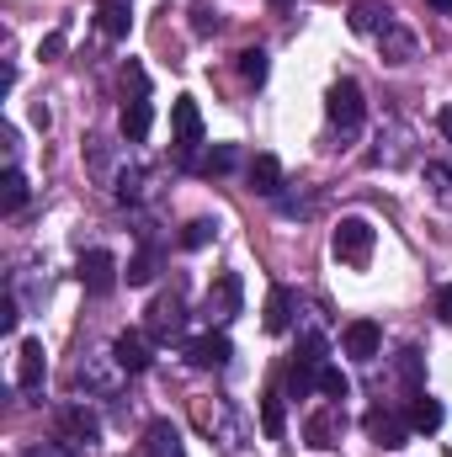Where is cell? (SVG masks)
<instances>
[{"mask_svg": "<svg viewBox=\"0 0 452 457\" xmlns=\"http://www.w3.org/2000/svg\"><path fill=\"white\" fill-rule=\"evenodd\" d=\"M16 325H21V309H16V298H0V330L11 336Z\"/></svg>", "mask_w": 452, "mask_h": 457, "instance_id": "836d02e7", "label": "cell"}, {"mask_svg": "<svg viewBox=\"0 0 452 457\" xmlns=\"http://www.w3.org/2000/svg\"><path fill=\"white\" fill-rule=\"evenodd\" d=\"M113 361L122 367V372H149L155 345H149V336H144V330H122V336L113 341Z\"/></svg>", "mask_w": 452, "mask_h": 457, "instance_id": "8fae6325", "label": "cell"}, {"mask_svg": "<svg viewBox=\"0 0 452 457\" xmlns=\"http://www.w3.org/2000/svg\"><path fill=\"white\" fill-rule=\"evenodd\" d=\"M181 325H187V309H181V298H176V293L149 303V336H155V341H176V336H181Z\"/></svg>", "mask_w": 452, "mask_h": 457, "instance_id": "4fadbf2b", "label": "cell"}, {"mask_svg": "<svg viewBox=\"0 0 452 457\" xmlns=\"http://www.w3.org/2000/svg\"><path fill=\"white\" fill-rule=\"evenodd\" d=\"M405 415H410V426H415V431H442V420H448V415H442V404H437L426 388H421V394H410V410H405Z\"/></svg>", "mask_w": 452, "mask_h": 457, "instance_id": "7402d4cb", "label": "cell"}, {"mask_svg": "<svg viewBox=\"0 0 452 457\" xmlns=\"http://www.w3.org/2000/svg\"><path fill=\"white\" fill-rule=\"evenodd\" d=\"M75 277H80V287H86L91 298H107V293L117 287V277H122V266H117L113 250H86Z\"/></svg>", "mask_w": 452, "mask_h": 457, "instance_id": "5b68a950", "label": "cell"}, {"mask_svg": "<svg viewBox=\"0 0 452 457\" xmlns=\"http://www.w3.org/2000/svg\"><path fill=\"white\" fill-rule=\"evenodd\" d=\"M96 27H102V37L122 43L128 27H133V5H128V0H102V5H96Z\"/></svg>", "mask_w": 452, "mask_h": 457, "instance_id": "e0dca14e", "label": "cell"}, {"mask_svg": "<svg viewBox=\"0 0 452 457\" xmlns=\"http://www.w3.org/2000/svg\"><path fill=\"white\" fill-rule=\"evenodd\" d=\"M171 128H176V154H181V165H192V149L203 144V112H197L192 96H176V102H171Z\"/></svg>", "mask_w": 452, "mask_h": 457, "instance_id": "8992f818", "label": "cell"}, {"mask_svg": "<svg viewBox=\"0 0 452 457\" xmlns=\"http://www.w3.org/2000/svg\"><path fill=\"white\" fill-rule=\"evenodd\" d=\"M340 431H346V415H340V404H325V410H314L309 420H304V442L309 447H336L340 442Z\"/></svg>", "mask_w": 452, "mask_h": 457, "instance_id": "7c38bea8", "label": "cell"}, {"mask_svg": "<svg viewBox=\"0 0 452 457\" xmlns=\"http://www.w3.org/2000/svg\"><path fill=\"white\" fill-rule=\"evenodd\" d=\"M64 54V32H48L43 43H38V59H59Z\"/></svg>", "mask_w": 452, "mask_h": 457, "instance_id": "e575fe53", "label": "cell"}, {"mask_svg": "<svg viewBox=\"0 0 452 457\" xmlns=\"http://www.w3.org/2000/svg\"><path fill=\"white\" fill-rule=\"evenodd\" d=\"M261 325H266L272 336H288V330H293V293H288V287H272V293H266Z\"/></svg>", "mask_w": 452, "mask_h": 457, "instance_id": "ffe728a7", "label": "cell"}, {"mask_svg": "<svg viewBox=\"0 0 452 457\" xmlns=\"http://www.w3.org/2000/svg\"><path fill=\"white\" fill-rule=\"evenodd\" d=\"M144 457H187V447H181V431H176L171 420H155V426L144 431Z\"/></svg>", "mask_w": 452, "mask_h": 457, "instance_id": "ac0fdd59", "label": "cell"}, {"mask_svg": "<svg viewBox=\"0 0 452 457\" xmlns=\"http://www.w3.org/2000/svg\"><path fill=\"white\" fill-rule=\"evenodd\" d=\"M192 32H197V37H208V32H219V11L197 0V5H192Z\"/></svg>", "mask_w": 452, "mask_h": 457, "instance_id": "1f68e13d", "label": "cell"}, {"mask_svg": "<svg viewBox=\"0 0 452 457\" xmlns=\"http://www.w3.org/2000/svg\"><path fill=\"white\" fill-rule=\"evenodd\" d=\"M410 54H415V37H410L405 27H389V32H383V59H389V64H405Z\"/></svg>", "mask_w": 452, "mask_h": 457, "instance_id": "d4e9b609", "label": "cell"}, {"mask_svg": "<svg viewBox=\"0 0 452 457\" xmlns=\"http://www.w3.org/2000/svg\"><path fill=\"white\" fill-rule=\"evenodd\" d=\"M138 187H144V176H138V170H122V176H117V197H122V203H133V197H138Z\"/></svg>", "mask_w": 452, "mask_h": 457, "instance_id": "d6a6232c", "label": "cell"}, {"mask_svg": "<svg viewBox=\"0 0 452 457\" xmlns=\"http://www.w3.org/2000/svg\"><path fill=\"white\" fill-rule=\"evenodd\" d=\"M372 239H378V228L367 224V219H356V213H351V219H340V224H336V234H331V250H336L340 266H356V271H362V266L372 261Z\"/></svg>", "mask_w": 452, "mask_h": 457, "instance_id": "6da1fadb", "label": "cell"}, {"mask_svg": "<svg viewBox=\"0 0 452 457\" xmlns=\"http://www.w3.org/2000/svg\"><path fill=\"white\" fill-rule=\"evenodd\" d=\"M117 128H122L128 144H144L149 128H155V107H149V96H133V102L122 107V117H117Z\"/></svg>", "mask_w": 452, "mask_h": 457, "instance_id": "2e32d148", "label": "cell"}, {"mask_svg": "<svg viewBox=\"0 0 452 457\" xmlns=\"http://www.w3.org/2000/svg\"><path fill=\"white\" fill-rule=\"evenodd\" d=\"M21 203H27V176L11 165V170L0 176V213H16Z\"/></svg>", "mask_w": 452, "mask_h": 457, "instance_id": "603a6c76", "label": "cell"}, {"mask_svg": "<svg viewBox=\"0 0 452 457\" xmlns=\"http://www.w3.org/2000/svg\"><path fill=\"white\" fill-rule=\"evenodd\" d=\"M437 320H448L452 325V282L448 287H437Z\"/></svg>", "mask_w": 452, "mask_h": 457, "instance_id": "d590c367", "label": "cell"}, {"mask_svg": "<svg viewBox=\"0 0 452 457\" xmlns=\"http://www.w3.org/2000/svg\"><path fill=\"white\" fill-rule=\"evenodd\" d=\"M229 356H234V345H229L224 330H208V336L187 341V361H192V367H203V372H219V367H229Z\"/></svg>", "mask_w": 452, "mask_h": 457, "instance_id": "9c48e42d", "label": "cell"}, {"mask_svg": "<svg viewBox=\"0 0 452 457\" xmlns=\"http://www.w3.org/2000/svg\"><path fill=\"white\" fill-rule=\"evenodd\" d=\"M239 303H245V282H239V271H219L213 277V287H208V320H234L239 314Z\"/></svg>", "mask_w": 452, "mask_h": 457, "instance_id": "ba28073f", "label": "cell"}, {"mask_svg": "<svg viewBox=\"0 0 452 457\" xmlns=\"http://www.w3.org/2000/svg\"><path fill=\"white\" fill-rule=\"evenodd\" d=\"M437 128H442V138H452V107H442V112H437Z\"/></svg>", "mask_w": 452, "mask_h": 457, "instance_id": "8d00e7d4", "label": "cell"}, {"mask_svg": "<svg viewBox=\"0 0 452 457\" xmlns=\"http://www.w3.org/2000/svg\"><path fill=\"white\" fill-rule=\"evenodd\" d=\"M426 187H431V197H437L442 208H452V165L431 160V165H426Z\"/></svg>", "mask_w": 452, "mask_h": 457, "instance_id": "484cf974", "label": "cell"}, {"mask_svg": "<svg viewBox=\"0 0 452 457\" xmlns=\"http://www.w3.org/2000/svg\"><path fill=\"white\" fill-rule=\"evenodd\" d=\"M325 117H331V128H340V133H356V128H362V117H367L362 86H356V80H336V86H331V96H325Z\"/></svg>", "mask_w": 452, "mask_h": 457, "instance_id": "7a4b0ae2", "label": "cell"}, {"mask_svg": "<svg viewBox=\"0 0 452 457\" xmlns=\"http://www.w3.org/2000/svg\"><path fill=\"white\" fill-rule=\"evenodd\" d=\"M277 5H288V0H277Z\"/></svg>", "mask_w": 452, "mask_h": 457, "instance_id": "f35d334b", "label": "cell"}, {"mask_svg": "<svg viewBox=\"0 0 452 457\" xmlns=\"http://www.w3.org/2000/svg\"><path fill=\"white\" fill-rule=\"evenodd\" d=\"M155 266H160V250H155V245H144V250L128 261V271H122V277H128V287H144V282H155Z\"/></svg>", "mask_w": 452, "mask_h": 457, "instance_id": "cb8c5ba5", "label": "cell"}, {"mask_svg": "<svg viewBox=\"0 0 452 457\" xmlns=\"http://www.w3.org/2000/svg\"><path fill=\"white\" fill-rule=\"evenodd\" d=\"M213 234H219V224H213V219H192V224L181 228V250H203Z\"/></svg>", "mask_w": 452, "mask_h": 457, "instance_id": "f546056e", "label": "cell"}, {"mask_svg": "<svg viewBox=\"0 0 452 457\" xmlns=\"http://www.w3.org/2000/svg\"><path fill=\"white\" fill-rule=\"evenodd\" d=\"M389 27H394V21H389V11H383L378 0H356V5H351V32H356V37H372V32L383 37Z\"/></svg>", "mask_w": 452, "mask_h": 457, "instance_id": "d6986e66", "label": "cell"}, {"mask_svg": "<svg viewBox=\"0 0 452 457\" xmlns=\"http://www.w3.org/2000/svg\"><path fill=\"white\" fill-rule=\"evenodd\" d=\"M340 345H346L351 361H378V351H383V330H378L372 320H351V325L340 330Z\"/></svg>", "mask_w": 452, "mask_h": 457, "instance_id": "30bf717a", "label": "cell"}, {"mask_svg": "<svg viewBox=\"0 0 452 457\" xmlns=\"http://www.w3.org/2000/svg\"><path fill=\"white\" fill-rule=\"evenodd\" d=\"M426 5H431V11H442V16L452 11V0H426Z\"/></svg>", "mask_w": 452, "mask_h": 457, "instance_id": "74e56055", "label": "cell"}, {"mask_svg": "<svg viewBox=\"0 0 452 457\" xmlns=\"http://www.w3.org/2000/svg\"><path fill=\"white\" fill-rule=\"evenodd\" d=\"M234 165H239V149H234V144H213V149H208V160H203V170H208V176H229Z\"/></svg>", "mask_w": 452, "mask_h": 457, "instance_id": "83f0119b", "label": "cell"}, {"mask_svg": "<svg viewBox=\"0 0 452 457\" xmlns=\"http://www.w3.org/2000/svg\"><path fill=\"white\" fill-rule=\"evenodd\" d=\"M43 372H48V356H43V341H21L16 351V388H43Z\"/></svg>", "mask_w": 452, "mask_h": 457, "instance_id": "5bb4252c", "label": "cell"}, {"mask_svg": "<svg viewBox=\"0 0 452 457\" xmlns=\"http://www.w3.org/2000/svg\"><path fill=\"white\" fill-rule=\"evenodd\" d=\"M245 181H250V192L277 197V192H282V160H277V154H255V160L245 165Z\"/></svg>", "mask_w": 452, "mask_h": 457, "instance_id": "9a60e30c", "label": "cell"}, {"mask_svg": "<svg viewBox=\"0 0 452 457\" xmlns=\"http://www.w3.org/2000/svg\"><path fill=\"white\" fill-rule=\"evenodd\" d=\"M54 431H59V442H64V447H96V442H102V426H96V415H91L86 404L59 410Z\"/></svg>", "mask_w": 452, "mask_h": 457, "instance_id": "52a82bcc", "label": "cell"}, {"mask_svg": "<svg viewBox=\"0 0 452 457\" xmlns=\"http://www.w3.org/2000/svg\"><path fill=\"white\" fill-rule=\"evenodd\" d=\"M282 388H266L261 394V431H266V442H282L288 436V410H282Z\"/></svg>", "mask_w": 452, "mask_h": 457, "instance_id": "44dd1931", "label": "cell"}, {"mask_svg": "<svg viewBox=\"0 0 452 457\" xmlns=\"http://www.w3.org/2000/svg\"><path fill=\"white\" fill-rule=\"evenodd\" d=\"M266 70H272L266 48H245V54H239V75H245L250 86H261V80H266Z\"/></svg>", "mask_w": 452, "mask_h": 457, "instance_id": "4316f807", "label": "cell"}, {"mask_svg": "<svg viewBox=\"0 0 452 457\" xmlns=\"http://www.w3.org/2000/svg\"><path fill=\"white\" fill-rule=\"evenodd\" d=\"M399 378H405V388H410V394H421V351H415V345H405V351H399Z\"/></svg>", "mask_w": 452, "mask_h": 457, "instance_id": "4dcf8cb0", "label": "cell"}, {"mask_svg": "<svg viewBox=\"0 0 452 457\" xmlns=\"http://www.w3.org/2000/svg\"><path fill=\"white\" fill-rule=\"evenodd\" d=\"M362 431H367V436H372L378 447H389V453H394V447H405V442H410V431H415V426H410V415H399V410H383V404H372V410L362 415Z\"/></svg>", "mask_w": 452, "mask_h": 457, "instance_id": "277c9868", "label": "cell"}, {"mask_svg": "<svg viewBox=\"0 0 452 457\" xmlns=\"http://www.w3.org/2000/svg\"><path fill=\"white\" fill-rule=\"evenodd\" d=\"M320 394H325L331 404H340V399L351 394V383H346V372H340V367H331V361L320 367Z\"/></svg>", "mask_w": 452, "mask_h": 457, "instance_id": "f1b7e54d", "label": "cell"}, {"mask_svg": "<svg viewBox=\"0 0 452 457\" xmlns=\"http://www.w3.org/2000/svg\"><path fill=\"white\" fill-rule=\"evenodd\" d=\"M320 367H325V341L309 336L304 351H298V361L288 367V394H293V399H309V394L320 388Z\"/></svg>", "mask_w": 452, "mask_h": 457, "instance_id": "3957f363", "label": "cell"}]
</instances>
